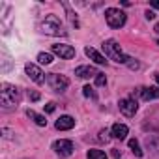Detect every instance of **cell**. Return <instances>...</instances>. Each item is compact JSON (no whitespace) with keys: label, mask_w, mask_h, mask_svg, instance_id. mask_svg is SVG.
<instances>
[{"label":"cell","mask_w":159,"mask_h":159,"mask_svg":"<svg viewBox=\"0 0 159 159\" xmlns=\"http://www.w3.org/2000/svg\"><path fill=\"white\" fill-rule=\"evenodd\" d=\"M101 47H103L107 58H111V60H114V62H118V64H129L131 58L122 52V49H120V45H118L116 39H107V41H103Z\"/></svg>","instance_id":"cell-1"},{"label":"cell","mask_w":159,"mask_h":159,"mask_svg":"<svg viewBox=\"0 0 159 159\" xmlns=\"http://www.w3.org/2000/svg\"><path fill=\"white\" fill-rule=\"evenodd\" d=\"M0 101H2L4 107H13L21 101V90L13 84H8L4 83L2 84V90H0Z\"/></svg>","instance_id":"cell-2"},{"label":"cell","mask_w":159,"mask_h":159,"mask_svg":"<svg viewBox=\"0 0 159 159\" xmlns=\"http://www.w3.org/2000/svg\"><path fill=\"white\" fill-rule=\"evenodd\" d=\"M41 30L45 34H49V36H62V34H66L64 26H62V23H60V19L56 15H47L45 21L41 23Z\"/></svg>","instance_id":"cell-3"},{"label":"cell","mask_w":159,"mask_h":159,"mask_svg":"<svg viewBox=\"0 0 159 159\" xmlns=\"http://www.w3.org/2000/svg\"><path fill=\"white\" fill-rule=\"evenodd\" d=\"M105 19H107V23H109V26L111 28H122L124 25H125V13L122 11V10H118V8H107L105 10Z\"/></svg>","instance_id":"cell-4"},{"label":"cell","mask_w":159,"mask_h":159,"mask_svg":"<svg viewBox=\"0 0 159 159\" xmlns=\"http://www.w3.org/2000/svg\"><path fill=\"white\" fill-rule=\"evenodd\" d=\"M47 83H49V86H51L54 92H64V90L69 86V81H67L64 75H58V73H49Z\"/></svg>","instance_id":"cell-5"},{"label":"cell","mask_w":159,"mask_h":159,"mask_svg":"<svg viewBox=\"0 0 159 159\" xmlns=\"http://www.w3.org/2000/svg\"><path fill=\"white\" fill-rule=\"evenodd\" d=\"M118 109H120L122 114H125V116L131 118V116H135V112L139 111V105H137L135 99H131V98H124V99L118 101Z\"/></svg>","instance_id":"cell-6"},{"label":"cell","mask_w":159,"mask_h":159,"mask_svg":"<svg viewBox=\"0 0 159 159\" xmlns=\"http://www.w3.org/2000/svg\"><path fill=\"white\" fill-rule=\"evenodd\" d=\"M52 150H54L60 157H69V155L73 153V144H71V140L60 139V140H54V142H52Z\"/></svg>","instance_id":"cell-7"},{"label":"cell","mask_w":159,"mask_h":159,"mask_svg":"<svg viewBox=\"0 0 159 159\" xmlns=\"http://www.w3.org/2000/svg\"><path fill=\"white\" fill-rule=\"evenodd\" d=\"M25 71H26V75L32 79V81L36 83V84H43V81H45V77H43V71L36 66V64H26L25 66Z\"/></svg>","instance_id":"cell-8"},{"label":"cell","mask_w":159,"mask_h":159,"mask_svg":"<svg viewBox=\"0 0 159 159\" xmlns=\"http://www.w3.org/2000/svg\"><path fill=\"white\" fill-rule=\"evenodd\" d=\"M51 49H52V52H54L56 56L66 58V60H69V58H73V56H75V49H73L71 45H62V43H56V45H52Z\"/></svg>","instance_id":"cell-9"},{"label":"cell","mask_w":159,"mask_h":159,"mask_svg":"<svg viewBox=\"0 0 159 159\" xmlns=\"http://www.w3.org/2000/svg\"><path fill=\"white\" fill-rule=\"evenodd\" d=\"M54 127L60 129V131H67V129L75 127V118H71V116H67V114H66V116H60V118L56 120Z\"/></svg>","instance_id":"cell-10"},{"label":"cell","mask_w":159,"mask_h":159,"mask_svg":"<svg viewBox=\"0 0 159 159\" xmlns=\"http://www.w3.org/2000/svg\"><path fill=\"white\" fill-rule=\"evenodd\" d=\"M75 75L81 77V79H90V77H98V71L92 66H79L75 69Z\"/></svg>","instance_id":"cell-11"},{"label":"cell","mask_w":159,"mask_h":159,"mask_svg":"<svg viewBox=\"0 0 159 159\" xmlns=\"http://www.w3.org/2000/svg\"><path fill=\"white\" fill-rule=\"evenodd\" d=\"M84 54L90 58V60H94L96 64H99V66H103V64H107V60H105V56L101 54V52H98L94 47H84Z\"/></svg>","instance_id":"cell-12"},{"label":"cell","mask_w":159,"mask_h":159,"mask_svg":"<svg viewBox=\"0 0 159 159\" xmlns=\"http://www.w3.org/2000/svg\"><path fill=\"white\" fill-rule=\"evenodd\" d=\"M140 98H142L144 101L159 99V88H155V86H146V88H140Z\"/></svg>","instance_id":"cell-13"},{"label":"cell","mask_w":159,"mask_h":159,"mask_svg":"<svg viewBox=\"0 0 159 159\" xmlns=\"http://www.w3.org/2000/svg\"><path fill=\"white\" fill-rule=\"evenodd\" d=\"M127 133H129L127 125H124V124H114V125H112V137L124 140V139L127 137Z\"/></svg>","instance_id":"cell-14"},{"label":"cell","mask_w":159,"mask_h":159,"mask_svg":"<svg viewBox=\"0 0 159 159\" xmlns=\"http://www.w3.org/2000/svg\"><path fill=\"white\" fill-rule=\"evenodd\" d=\"M26 116H28L30 120H34V122H36L38 125H41V127H43V125H47L45 116H41V114H38V112H34V111H30V109L26 111Z\"/></svg>","instance_id":"cell-15"},{"label":"cell","mask_w":159,"mask_h":159,"mask_svg":"<svg viewBox=\"0 0 159 159\" xmlns=\"http://www.w3.org/2000/svg\"><path fill=\"white\" fill-rule=\"evenodd\" d=\"M129 148H131V152H133L137 157H142V150H140V146H139V140H137V139H129Z\"/></svg>","instance_id":"cell-16"},{"label":"cell","mask_w":159,"mask_h":159,"mask_svg":"<svg viewBox=\"0 0 159 159\" xmlns=\"http://www.w3.org/2000/svg\"><path fill=\"white\" fill-rule=\"evenodd\" d=\"M88 159H107V153L101 150H88Z\"/></svg>","instance_id":"cell-17"},{"label":"cell","mask_w":159,"mask_h":159,"mask_svg":"<svg viewBox=\"0 0 159 159\" xmlns=\"http://www.w3.org/2000/svg\"><path fill=\"white\" fill-rule=\"evenodd\" d=\"M38 60H39L41 64H45V66H47V64H51V62H52V56H51L49 52H39V54H38Z\"/></svg>","instance_id":"cell-18"},{"label":"cell","mask_w":159,"mask_h":159,"mask_svg":"<svg viewBox=\"0 0 159 159\" xmlns=\"http://www.w3.org/2000/svg\"><path fill=\"white\" fill-rule=\"evenodd\" d=\"M83 94H84L86 98H90V99H98V94L94 92L92 86H84V88H83Z\"/></svg>","instance_id":"cell-19"},{"label":"cell","mask_w":159,"mask_h":159,"mask_svg":"<svg viewBox=\"0 0 159 159\" xmlns=\"http://www.w3.org/2000/svg\"><path fill=\"white\" fill-rule=\"evenodd\" d=\"M107 83V77H105V73H98V77H96V84L98 86H103Z\"/></svg>","instance_id":"cell-20"},{"label":"cell","mask_w":159,"mask_h":159,"mask_svg":"<svg viewBox=\"0 0 159 159\" xmlns=\"http://www.w3.org/2000/svg\"><path fill=\"white\" fill-rule=\"evenodd\" d=\"M109 139H111V137H109V131H107V129H101V131H99V140L109 142Z\"/></svg>","instance_id":"cell-21"},{"label":"cell","mask_w":159,"mask_h":159,"mask_svg":"<svg viewBox=\"0 0 159 159\" xmlns=\"http://www.w3.org/2000/svg\"><path fill=\"white\" fill-rule=\"evenodd\" d=\"M28 99L30 101H39V94L38 92H28Z\"/></svg>","instance_id":"cell-22"},{"label":"cell","mask_w":159,"mask_h":159,"mask_svg":"<svg viewBox=\"0 0 159 159\" xmlns=\"http://www.w3.org/2000/svg\"><path fill=\"white\" fill-rule=\"evenodd\" d=\"M54 109H56L54 103H47V105H45V112H54Z\"/></svg>","instance_id":"cell-23"},{"label":"cell","mask_w":159,"mask_h":159,"mask_svg":"<svg viewBox=\"0 0 159 159\" xmlns=\"http://www.w3.org/2000/svg\"><path fill=\"white\" fill-rule=\"evenodd\" d=\"M146 19H148V21H152V19H155V13L148 10V11H146Z\"/></svg>","instance_id":"cell-24"},{"label":"cell","mask_w":159,"mask_h":159,"mask_svg":"<svg viewBox=\"0 0 159 159\" xmlns=\"http://www.w3.org/2000/svg\"><path fill=\"white\" fill-rule=\"evenodd\" d=\"M131 69H139V62H133V60H129V64H127Z\"/></svg>","instance_id":"cell-25"},{"label":"cell","mask_w":159,"mask_h":159,"mask_svg":"<svg viewBox=\"0 0 159 159\" xmlns=\"http://www.w3.org/2000/svg\"><path fill=\"white\" fill-rule=\"evenodd\" d=\"M150 6H152V8H155V10H159V0H152Z\"/></svg>","instance_id":"cell-26"},{"label":"cell","mask_w":159,"mask_h":159,"mask_svg":"<svg viewBox=\"0 0 159 159\" xmlns=\"http://www.w3.org/2000/svg\"><path fill=\"white\" fill-rule=\"evenodd\" d=\"M153 30H155V32H157V34H159V23H157V25H155V28H153Z\"/></svg>","instance_id":"cell-27"},{"label":"cell","mask_w":159,"mask_h":159,"mask_svg":"<svg viewBox=\"0 0 159 159\" xmlns=\"http://www.w3.org/2000/svg\"><path fill=\"white\" fill-rule=\"evenodd\" d=\"M155 81H157V84H159V73H155Z\"/></svg>","instance_id":"cell-28"}]
</instances>
